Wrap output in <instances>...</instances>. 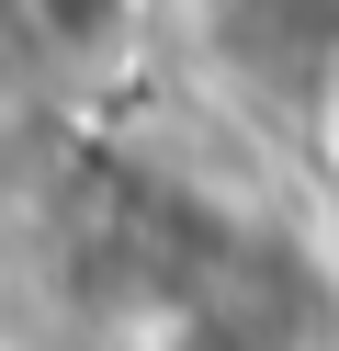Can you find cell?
Listing matches in <instances>:
<instances>
[{"label":"cell","mask_w":339,"mask_h":351,"mask_svg":"<svg viewBox=\"0 0 339 351\" xmlns=\"http://www.w3.org/2000/svg\"><path fill=\"white\" fill-rule=\"evenodd\" d=\"M170 317H181V351H305L316 340V306L271 238H215V250L170 261Z\"/></svg>","instance_id":"cell-1"},{"label":"cell","mask_w":339,"mask_h":351,"mask_svg":"<svg viewBox=\"0 0 339 351\" xmlns=\"http://www.w3.org/2000/svg\"><path fill=\"white\" fill-rule=\"evenodd\" d=\"M23 12H34V34L57 57H90V69L125 57V34H136V0H23Z\"/></svg>","instance_id":"cell-2"},{"label":"cell","mask_w":339,"mask_h":351,"mask_svg":"<svg viewBox=\"0 0 339 351\" xmlns=\"http://www.w3.org/2000/svg\"><path fill=\"white\" fill-rule=\"evenodd\" d=\"M328 170H339V57H328Z\"/></svg>","instance_id":"cell-3"}]
</instances>
